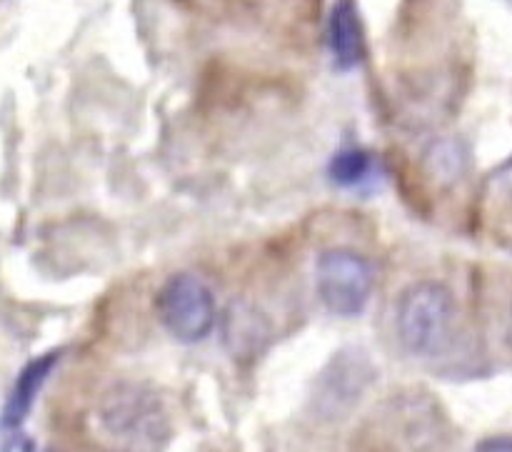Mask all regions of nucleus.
Returning <instances> with one entry per match:
<instances>
[{"label": "nucleus", "instance_id": "1a4fd4ad", "mask_svg": "<svg viewBox=\"0 0 512 452\" xmlns=\"http://www.w3.org/2000/svg\"><path fill=\"white\" fill-rule=\"evenodd\" d=\"M473 452H512V438L500 435V438H488L478 445Z\"/></svg>", "mask_w": 512, "mask_h": 452}, {"label": "nucleus", "instance_id": "7ed1b4c3", "mask_svg": "<svg viewBox=\"0 0 512 452\" xmlns=\"http://www.w3.org/2000/svg\"><path fill=\"white\" fill-rule=\"evenodd\" d=\"M373 265L350 248L323 250L315 265V290L325 308L340 318L360 315L373 295Z\"/></svg>", "mask_w": 512, "mask_h": 452}, {"label": "nucleus", "instance_id": "39448f33", "mask_svg": "<svg viewBox=\"0 0 512 452\" xmlns=\"http://www.w3.org/2000/svg\"><path fill=\"white\" fill-rule=\"evenodd\" d=\"M375 378L373 363L363 350L348 348L335 355L315 383V410L335 420L355 408Z\"/></svg>", "mask_w": 512, "mask_h": 452}, {"label": "nucleus", "instance_id": "f257e3e1", "mask_svg": "<svg viewBox=\"0 0 512 452\" xmlns=\"http://www.w3.org/2000/svg\"><path fill=\"white\" fill-rule=\"evenodd\" d=\"M98 428L115 452H163L173 435L160 395L138 383H118L105 393Z\"/></svg>", "mask_w": 512, "mask_h": 452}, {"label": "nucleus", "instance_id": "20e7f679", "mask_svg": "<svg viewBox=\"0 0 512 452\" xmlns=\"http://www.w3.org/2000/svg\"><path fill=\"white\" fill-rule=\"evenodd\" d=\"M155 313L175 340L200 343L215 325V298L198 275L175 273L155 295Z\"/></svg>", "mask_w": 512, "mask_h": 452}, {"label": "nucleus", "instance_id": "9d476101", "mask_svg": "<svg viewBox=\"0 0 512 452\" xmlns=\"http://www.w3.org/2000/svg\"><path fill=\"white\" fill-rule=\"evenodd\" d=\"M495 178H498V183L503 185L505 193H508L510 198H512V155H510L508 160H505L503 165H500V170H498V173H495Z\"/></svg>", "mask_w": 512, "mask_h": 452}, {"label": "nucleus", "instance_id": "423d86ee", "mask_svg": "<svg viewBox=\"0 0 512 452\" xmlns=\"http://www.w3.org/2000/svg\"><path fill=\"white\" fill-rule=\"evenodd\" d=\"M328 43L340 70H353L365 60V28L355 0H335L328 20Z\"/></svg>", "mask_w": 512, "mask_h": 452}, {"label": "nucleus", "instance_id": "f03ea898", "mask_svg": "<svg viewBox=\"0 0 512 452\" xmlns=\"http://www.w3.org/2000/svg\"><path fill=\"white\" fill-rule=\"evenodd\" d=\"M458 303L448 285L423 280L400 293L395 305V333L400 345L415 358L445 353L455 333Z\"/></svg>", "mask_w": 512, "mask_h": 452}, {"label": "nucleus", "instance_id": "6e6552de", "mask_svg": "<svg viewBox=\"0 0 512 452\" xmlns=\"http://www.w3.org/2000/svg\"><path fill=\"white\" fill-rule=\"evenodd\" d=\"M373 173V155L363 148H345L330 160V180L340 188H358Z\"/></svg>", "mask_w": 512, "mask_h": 452}, {"label": "nucleus", "instance_id": "0eeeda50", "mask_svg": "<svg viewBox=\"0 0 512 452\" xmlns=\"http://www.w3.org/2000/svg\"><path fill=\"white\" fill-rule=\"evenodd\" d=\"M60 353H48V355H40V358L30 360L20 375L15 378L13 390H10L8 400H5V408L3 415H0V425L3 430H18L23 425V420L28 418L30 410H33L35 398L40 395L43 390L45 380L50 378L53 368L58 365Z\"/></svg>", "mask_w": 512, "mask_h": 452}]
</instances>
